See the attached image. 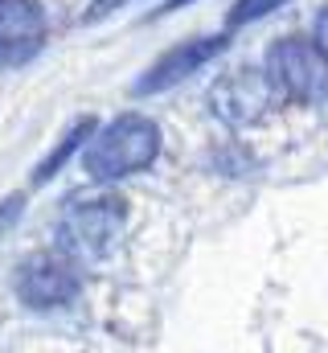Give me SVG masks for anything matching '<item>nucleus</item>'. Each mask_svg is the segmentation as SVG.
<instances>
[{
  "mask_svg": "<svg viewBox=\"0 0 328 353\" xmlns=\"http://www.w3.org/2000/svg\"><path fill=\"white\" fill-rule=\"evenodd\" d=\"M45 8L37 0H0V70L29 66L45 46Z\"/></svg>",
  "mask_w": 328,
  "mask_h": 353,
  "instance_id": "nucleus-6",
  "label": "nucleus"
},
{
  "mask_svg": "<svg viewBox=\"0 0 328 353\" xmlns=\"http://www.w3.org/2000/svg\"><path fill=\"white\" fill-rule=\"evenodd\" d=\"M287 0H234V8H230V17H226V29L234 33V29H243L250 21H258V17H271V12H279Z\"/></svg>",
  "mask_w": 328,
  "mask_h": 353,
  "instance_id": "nucleus-8",
  "label": "nucleus"
},
{
  "mask_svg": "<svg viewBox=\"0 0 328 353\" xmlns=\"http://www.w3.org/2000/svg\"><path fill=\"white\" fill-rule=\"evenodd\" d=\"M156 157H161V128L148 115L127 111L94 128V136L82 148V169L94 181H123V176L148 169Z\"/></svg>",
  "mask_w": 328,
  "mask_h": 353,
  "instance_id": "nucleus-1",
  "label": "nucleus"
},
{
  "mask_svg": "<svg viewBox=\"0 0 328 353\" xmlns=\"http://www.w3.org/2000/svg\"><path fill=\"white\" fill-rule=\"evenodd\" d=\"M86 132H94V123H90V119H86V123H79V128H74V132H70V136H66V140H62V144H58V148L50 152V161L41 165V173H37V181H50V176L58 173V169H62V161H66V157H70V152H74L79 144H86V140H90Z\"/></svg>",
  "mask_w": 328,
  "mask_h": 353,
  "instance_id": "nucleus-9",
  "label": "nucleus"
},
{
  "mask_svg": "<svg viewBox=\"0 0 328 353\" xmlns=\"http://www.w3.org/2000/svg\"><path fill=\"white\" fill-rule=\"evenodd\" d=\"M267 79L279 99L316 107L328 99V54L316 37H279L267 50Z\"/></svg>",
  "mask_w": 328,
  "mask_h": 353,
  "instance_id": "nucleus-2",
  "label": "nucleus"
},
{
  "mask_svg": "<svg viewBox=\"0 0 328 353\" xmlns=\"http://www.w3.org/2000/svg\"><path fill=\"white\" fill-rule=\"evenodd\" d=\"M181 4H189V0H168V4H164V8H181Z\"/></svg>",
  "mask_w": 328,
  "mask_h": 353,
  "instance_id": "nucleus-11",
  "label": "nucleus"
},
{
  "mask_svg": "<svg viewBox=\"0 0 328 353\" xmlns=\"http://www.w3.org/2000/svg\"><path fill=\"white\" fill-rule=\"evenodd\" d=\"M230 29L226 33H218V37H189V41H181V46H172V50H164L161 58L148 66V74L136 83V94H161V90H172L181 87L185 79H193L201 66H209L226 46H230Z\"/></svg>",
  "mask_w": 328,
  "mask_h": 353,
  "instance_id": "nucleus-7",
  "label": "nucleus"
},
{
  "mask_svg": "<svg viewBox=\"0 0 328 353\" xmlns=\"http://www.w3.org/2000/svg\"><path fill=\"white\" fill-rule=\"evenodd\" d=\"M312 37H316V46L328 54V8L316 12V25H312Z\"/></svg>",
  "mask_w": 328,
  "mask_h": 353,
  "instance_id": "nucleus-10",
  "label": "nucleus"
},
{
  "mask_svg": "<svg viewBox=\"0 0 328 353\" xmlns=\"http://www.w3.org/2000/svg\"><path fill=\"white\" fill-rule=\"evenodd\" d=\"M123 222H127V205H123L115 193H103V197H94V201H74L70 214L62 218L58 247H62V255H70L74 263H99V259L115 247Z\"/></svg>",
  "mask_w": 328,
  "mask_h": 353,
  "instance_id": "nucleus-3",
  "label": "nucleus"
},
{
  "mask_svg": "<svg viewBox=\"0 0 328 353\" xmlns=\"http://www.w3.org/2000/svg\"><path fill=\"white\" fill-rule=\"evenodd\" d=\"M12 288L29 308H58L79 296V271L70 255H33L17 267Z\"/></svg>",
  "mask_w": 328,
  "mask_h": 353,
  "instance_id": "nucleus-5",
  "label": "nucleus"
},
{
  "mask_svg": "<svg viewBox=\"0 0 328 353\" xmlns=\"http://www.w3.org/2000/svg\"><path fill=\"white\" fill-rule=\"evenodd\" d=\"M271 99H279V94L271 87L267 70H258V66H234V70H226V74L214 79V87H209V111L226 128H250V123H258L267 115Z\"/></svg>",
  "mask_w": 328,
  "mask_h": 353,
  "instance_id": "nucleus-4",
  "label": "nucleus"
}]
</instances>
